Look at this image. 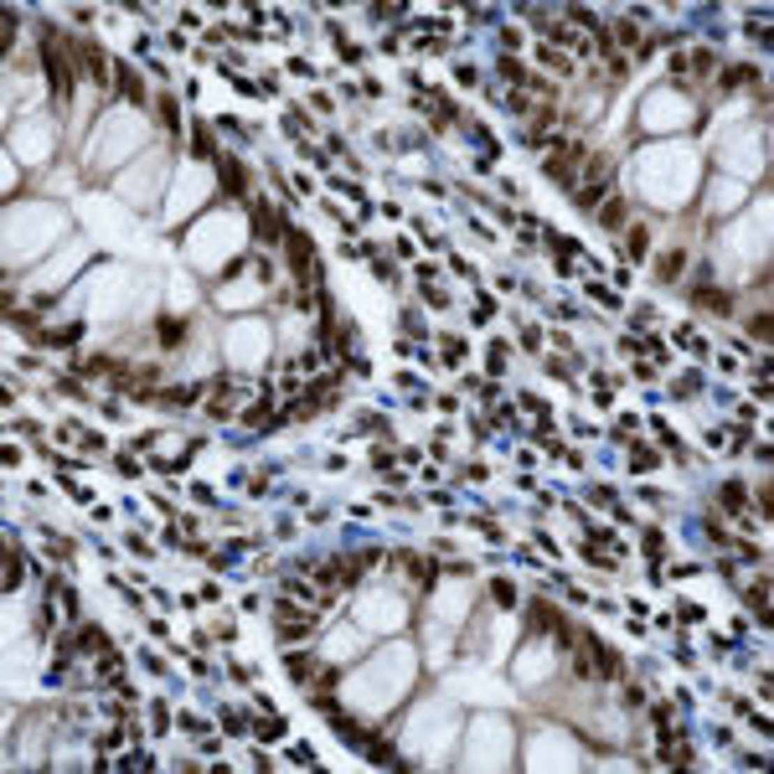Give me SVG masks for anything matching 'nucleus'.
I'll use <instances>...</instances> for the list:
<instances>
[{
  "label": "nucleus",
  "mask_w": 774,
  "mask_h": 774,
  "mask_svg": "<svg viewBox=\"0 0 774 774\" xmlns=\"http://www.w3.org/2000/svg\"><path fill=\"white\" fill-rule=\"evenodd\" d=\"M42 57H47V77H52V94H57V103L73 98V68H68V42H62L57 31H42Z\"/></svg>",
  "instance_id": "f257e3e1"
},
{
  "label": "nucleus",
  "mask_w": 774,
  "mask_h": 774,
  "mask_svg": "<svg viewBox=\"0 0 774 774\" xmlns=\"http://www.w3.org/2000/svg\"><path fill=\"white\" fill-rule=\"evenodd\" d=\"M583 165H588V150L579 145V140H563V145H558L553 155H547V176H553L558 186H573Z\"/></svg>",
  "instance_id": "f03ea898"
},
{
  "label": "nucleus",
  "mask_w": 774,
  "mask_h": 774,
  "mask_svg": "<svg viewBox=\"0 0 774 774\" xmlns=\"http://www.w3.org/2000/svg\"><path fill=\"white\" fill-rule=\"evenodd\" d=\"M284 243H290L295 274H299V279H310V274H315V248H310V238H305V232H295V228H290V232H284Z\"/></svg>",
  "instance_id": "7ed1b4c3"
},
{
  "label": "nucleus",
  "mask_w": 774,
  "mask_h": 774,
  "mask_svg": "<svg viewBox=\"0 0 774 774\" xmlns=\"http://www.w3.org/2000/svg\"><path fill=\"white\" fill-rule=\"evenodd\" d=\"M253 232H258V238H264V243H274V238H284V232H290V228H284V222H279V212H274L269 202H253Z\"/></svg>",
  "instance_id": "20e7f679"
},
{
  "label": "nucleus",
  "mask_w": 774,
  "mask_h": 774,
  "mask_svg": "<svg viewBox=\"0 0 774 774\" xmlns=\"http://www.w3.org/2000/svg\"><path fill=\"white\" fill-rule=\"evenodd\" d=\"M676 77H707L713 73V52H687V57H671Z\"/></svg>",
  "instance_id": "39448f33"
},
{
  "label": "nucleus",
  "mask_w": 774,
  "mask_h": 774,
  "mask_svg": "<svg viewBox=\"0 0 774 774\" xmlns=\"http://www.w3.org/2000/svg\"><path fill=\"white\" fill-rule=\"evenodd\" d=\"M77 57H83V68H88V77H94L98 88L109 83V62H103V52H98L94 42H77Z\"/></svg>",
  "instance_id": "423d86ee"
},
{
  "label": "nucleus",
  "mask_w": 774,
  "mask_h": 774,
  "mask_svg": "<svg viewBox=\"0 0 774 774\" xmlns=\"http://www.w3.org/2000/svg\"><path fill=\"white\" fill-rule=\"evenodd\" d=\"M625 217H630V207L620 202V196H609V202L599 207V228H609V232H620V228H625Z\"/></svg>",
  "instance_id": "0eeeda50"
},
{
  "label": "nucleus",
  "mask_w": 774,
  "mask_h": 774,
  "mask_svg": "<svg viewBox=\"0 0 774 774\" xmlns=\"http://www.w3.org/2000/svg\"><path fill=\"white\" fill-rule=\"evenodd\" d=\"M222 186H228V196H243L248 181H243V165L238 161H222Z\"/></svg>",
  "instance_id": "6e6552de"
},
{
  "label": "nucleus",
  "mask_w": 774,
  "mask_h": 774,
  "mask_svg": "<svg viewBox=\"0 0 774 774\" xmlns=\"http://www.w3.org/2000/svg\"><path fill=\"white\" fill-rule=\"evenodd\" d=\"M697 305H702V310H713V315H728V310H733V299H728L723 290H702V295H697Z\"/></svg>",
  "instance_id": "1a4fd4ad"
},
{
  "label": "nucleus",
  "mask_w": 774,
  "mask_h": 774,
  "mask_svg": "<svg viewBox=\"0 0 774 774\" xmlns=\"http://www.w3.org/2000/svg\"><path fill=\"white\" fill-rule=\"evenodd\" d=\"M681 269H687V258H681V253H676V248H671V253H666V258H661V264H655V274H661V279H676V274H681Z\"/></svg>",
  "instance_id": "9d476101"
},
{
  "label": "nucleus",
  "mask_w": 774,
  "mask_h": 774,
  "mask_svg": "<svg viewBox=\"0 0 774 774\" xmlns=\"http://www.w3.org/2000/svg\"><path fill=\"white\" fill-rule=\"evenodd\" d=\"M155 109H161V124L170 129V135H176V129H181V109H176V98H161Z\"/></svg>",
  "instance_id": "9b49d317"
},
{
  "label": "nucleus",
  "mask_w": 774,
  "mask_h": 774,
  "mask_svg": "<svg viewBox=\"0 0 774 774\" xmlns=\"http://www.w3.org/2000/svg\"><path fill=\"white\" fill-rule=\"evenodd\" d=\"M749 604H754L759 614H769V579H759V583L749 588Z\"/></svg>",
  "instance_id": "f8f14e48"
},
{
  "label": "nucleus",
  "mask_w": 774,
  "mask_h": 774,
  "mask_svg": "<svg viewBox=\"0 0 774 774\" xmlns=\"http://www.w3.org/2000/svg\"><path fill=\"white\" fill-rule=\"evenodd\" d=\"M119 88H124V98H129V103H140V77L129 73V68H119Z\"/></svg>",
  "instance_id": "ddd939ff"
},
{
  "label": "nucleus",
  "mask_w": 774,
  "mask_h": 774,
  "mask_svg": "<svg viewBox=\"0 0 774 774\" xmlns=\"http://www.w3.org/2000/svg\"><path fill=\"white\" fill-rule=\"evenodd\" d=\"M191 135H196V140H191V150L202 155V161H207V155H217V150H212V140H207V124H196Z\"/></svg>",
  "instance_id": "4468645a"
},
{
  "label": "nucleus",
  "mask_w": 774,
  "mask_h": 774,
  "mask_svg": "<svg viewBox=\"0 0 774 774\" xmlns=\"http://www.w3.org/2000/svg\"><path fill=\"white\" fill-rule=\"evenodd\" d=\"M769 331H774V325H769V315L759 310L754 320H749V336H754V341H769Z\"/></svg>",
  "instance_id": "2eb2a0df"
},
{
  "label": "nucleus",
  "mask_w": 774,
  "mask_h": 774,
  "mask_svg": "<svg viewBox=\"0 0 774 774\" xmlns=\"http://www.w3.org/2000/svg\"><path fill=\"white\" fill-rule=\"evenodd\" d=\"M646 243H650V232H646V228H635V232H630V258H640V253H646Z\"/></svg>",
  "instance_id": "dca6fc26"
},
{
  "label": "nucleus",
  "mask_w": 774,
  "mask_h": 774,
  "mask_svg": "<svg viewBox=\"0 0 774 774\" xmlns=\"http://www.w3.org/2000/svg\"><path fill=\"white\" fill-rule=\"evenodd\" d=\"M16 579H21V563H16V553L6 558V588H16Z\"/></svg>",
  "instance_id": "f3484780"
},
{
  "label": "nucleus",
  "mask_w": 774,
  "mask_h": 774,
  "mask_svg": "<svg viewBox=\"0 0 774 774\" xmlns=\"http://www.w3.org/2000/svg\"><path fill=\"white\" fill-rule=\"evenodd\" d=\"M6 16V52H10V42H16V10H0Z\"/></svg>",
  "instance_id": "a211bd4d"
},
{
  "label": "nucleus",
  "mask_w": 774,
  "mask_h": 774,
  "mask_svg": "<svg viewBox=\"0 0 774 774\" xmlns=\"http://www.w3.org/2000/svg\"><path fill=\"white\" fill-rule=\"evenodd\" d=\"M161 336L170 341V346H176V341H181V325H176V320H161Z\"/></svg>",
  "instance_id": "6ab92c4d"
}]
</instances>
